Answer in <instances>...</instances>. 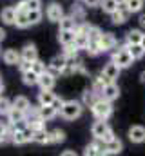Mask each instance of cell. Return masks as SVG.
Here are the masks:
<instances>
[{
  "label": "cell",
  "instance_id": "cell-1",
  "mask_svg": "<svg viewBox=\"0 0 145 156\" xmlns=\"http://www.w3.org/2000/svg\"><path fill=\"white\" fill-rule=\"evenodd\" d=\"M82 113H83V104L78 102V100H65L64 105L58 111V115L64 118V120H67V122H72V120L80 118Z\"/></svg>",
  "mask_w": 145,
  "mask_h": 156
},
{
  "label": "cell",
  "instance_id": "cell-2",
  "mask_svg": "<svg viewBox=\"0 0 145 156\" xmlns=\"http://www.w3.org/2000/svg\"><path fill=\"white\" fill-rule=\"evenodd\" d=\"M91 134L94 136V140H102L105 144L111 142L112 138H116L112 129H111V125L107 123V120H96L93 123V127H91Z\"/></svg>",
  "mask_w": 145,
  "mask_h": 156
},
{
  "label": "cell",
  "instance_id": "cell-3",
  "mask_svg": "<svg viewBox=\"0 0 145 156\" xmlns=\"http://www.w3.org/2000/svg\"><path fill=\"white\" fill-rule=\"evenodd\" d=\"M91 113L94 115L96 120H107V118L112 115V102L104 100L102 96L96 98V100L93 102V105H91Z\"/></svg>",
  "mask_w": 145,
  "mask_h": 156
},
{
  "label": "cell",
  "instance_id": "cell-4",
  "mask_svg": "<svg viewBox=\"0 0 145 156\" xmlns=\"http://www.w3.org/2000/svg\"><path fill=\"white\" fill-rule=\"evenodd\" d=\"M67 66H69V60H67L64 55H56V56H53V58L49 60V64H47V71H49L51 75L58 76V75H64V73H65Z\"/></svg>",
  "mask_w": 145,
  "mask_h": 156
},
{
  "label": "cell",
  "instance_id": "cell-5",
  "mask_svg": "<svg viewBox=\"0 0 145 156\" xmlns=\"http://www.w3.org/2000/svg\"><path fill=\"white\" fill-rule=\"evenodd\" d=\"M111 60H112V62H116V64L120 66V69L131 67V66H133V62H134V58H133V55L129 53L127 45H125V47H120L118 51H114V53H112V58H111Z\"/></svg>",
  "mask_w": 145,
  "mask_h": 156
},
{
  "label": "cell",
  "instance_id": "cell-6",
  "mask_svg": "<svg viewBox=\"0 0 145 156\" xmlns=\"http://www.w3.org/2000/svg\"><path fill=\"white\" fill-rule=\"evenodd\" d=\"M33 136H35V133H33L27 125H24V127H16V129H15V138H13V144H15V145H24V144H29V142H33Z\"/></svg>",
  "mask_w": 145,
  "mask_h": 156
},
{
  "label": "cell",
  "instance_id": "cell-7",
  "mask_svg": "<svg viewBox=\"0 0 145 156\" xmlns=\"http://www.w3.org/2000/svg\"><path fill=\"white\" fill-rule=\"evenodd\" d=\"M45 16H47V20L49 22H60L65 15H64V7L58 4V2H51V4H47V7H45Z\"/></svg>",
  "mask_w": 145,
  "mask_h": 156
},
{
  "label": "cell",
  "instance_id": "cell-8",
  "mask_svg": "<svg viewBox=\"0 0 145 156\" xmlns=\"http://www.w3.org/2000/svg\"><path fill=\"white\" fill-rule=\"evenodd\" d=\"M83 156H109L107 149H105V142L94 140L93 144H89L83 149Z\"/></svg>",
  "mask_w": 145,
  "mask_h": 156
},
{
  "label": "cell",
  "instance_id": "cell-9",
  "mask_svg": "<svg viewBox=\"0 0 145 156\" xmlns=\"http://www.w3.org/2000/svg\"><path fill=\"white\" fill-rule=\"evenodd\" d=\"M120 71H122L120 66H118L116 62L111 60V62H107V64L104 66V69H102V76L105 78L107 82H114L116 78L120 76Z\"/></svg>",
  "mask_w": 145,
  "mask_h": 156
},
{
  "label": "cell",
  "instance_id": "cell-10",
  "mask_svg": "<svg viewBox=\"0 0 145 156\" xmlns=\"http://www.w3.org/2000/svg\"><path fill=\"white\" fill-rule=\"evenodd\" d=\"M2 60H4V64H7V66H18V64L22 62V55H20V51L9 47V49H5V51L2 53Z\"/></svg>",
  "mask_w": 145,
  "mask_h": 156
},
{
  "label": "cell",
  "instance_id": "cell-11",
  "mask_svg": "<svg viewBox=\"0 0 145 156\" xmlns=\"http://www.w3.org/2000/svg\"><path fill=\"white\" fill-rule=\"evenodd\" d=\"M55 83H56V76H55V75H51L49 71H45L44 75H40V78H38L40 91H53Z\"/></svg>",
  "mask_w": 145,
  "mask_h": 156
},
{
  "label": "cell",
  "instance_id": "cell-12",
  "mask_svg": "<svg viewBox=\"0 0 145 156\" xmlns=\"http://www.w3.org/2000/svg\"><path fill=\"white\" fill-rule=\"evenodd\" d=\"M0 20H2V24H5V26H15V20H16V9H15V5L4 7V9L0 11Z\"/></svg>",
  "mask_w": 145,
  "mask_h": 156
},
{
  "label": "cell",
  "instance_id": "cell-13",
  "mask_svg": "<svg viewBox=\"0 0 145 156\" xmlns=\"http://www.w3.org/2000/svg\"><path fill=\"white\" fill-rule=\"evenodd\" d=\"M118 96H120V87L114 82H109L107 85L104 87V91H102V98L107 100V102H114Z\"/></svg>",
  "mask_w": 145,
  "mask_h": 156
},
{
  "label": "cell",
  "instance_id": "cell-14",
  "mask_svg": "<svg viewBox=\"0 0 145 156\" xmlns=\"http://www.w3.org/2000/svg\"><path fill=\"white\" fill-rule=\"evenodd\" d=\"M129 15H131V13H129V9L125 7V4H122V5H120L112 15H111V20H112V24H114V26H122V24L129 18Z\"/></svg>",
  "mask_w": 145,
  "mask_h": 156
},
{
  "label": "cell",
  "instance_id": "cell-15",
  "mask_svg": "<svg viewBox=\"0 0 145 156\" xmlns=\"http://www.w3.org/2000/svg\"><path fill=\"white\" fill-rule=\"evenodd\" d=\"M20 55H22V60H27V62L38 60V49H36L35 44H26L20 49Z\"/></svg>",
  "mask_w": 145,
  "mask_h": 156
},
{
  "label": "cell",
  "instance_id": "cell-16",
  "mask_svg": "<svg viewBox=\"0 0 145 156\" xmlns=\"http://www.w3.org/2000/svg\"><path fill=\"white\" fill-rule=\"evenodd\" d=\"M129 140L133 144H143L145 142V127H142V125H133L129 129Z\"/></svg>",
  "mask_w": 145,
  "mask_h": 156
},
{
  "label": "cell",
  "instance_id": "cell-17",
  "mask_svg": "<svg viewBox=\"0 0 145 156\" xmlns=\"http://www.w3.org/2000/svg\"><path fill=\"white\" fill-rule=\"evenodd\" d=\"M116 44H118V40H116V37H114L112 33H102V37H100V45H102V51H104V53L114 49Z\"/></svg>",
  "mask_w": 145,
  "mask_h": 156
},
{
  "label": "cell",
  "instance_id": "cell-18",
  "mask_svg": "<svg viewBox=\"0 0 145 156\" xmlns=\"http://www.w3.org/2000/svg\"><path fill=\"white\" fill-rule=\"evenodd\" d=\"M55 98H56V94L53 91H40L38 96H36V102H38L40 107H47V105H53Z\"/></svg>",
  "mask_w": 145,
  "mask_h": 156
},
{
  "label": "cell",
  "instance_id": "cell-19",
  "mask_svg": "<svg viewBox=\"0 0 145 156\" xmlns=\"http://www.w3.org/2000/svg\"><path fill=\"white\" fill-rule=\"evenodd\" d=\"M5 118H7V123H11V125H18V123H24V122H26V113L20 111V109H16V107H13Z\"/></svg>",
  "mask_w": 145,
  "mask_h": 156
},
{
  "label": "cell",
  "instance_id": "cell-20",
  "mask_svg": "<svg viewBox=\"0 0 145 156\" xmlns=\"http://www.w3.org/2000/svg\"><path fill=\"white\" fill-rule=\"evenodd\" d=\"M58 26H60V31H76V27H78L76 20L72 18L71 15H65V16L58 22Z\"/></svg>",
  "mask_w": 145,
  "mask_h": 156
},
{
  "label": "cell",
  "instance_id": "cell-21",
  "mask_svg": "<svg viewBox=\"0 0 145 156\" xmlns=\"http://www.w3.org/2000/svg\"><path fill=\"white\" fill-rule=\"evenodd\" d=\"M105 149H107L109 156H111V154H120V153L123 151V144H122V140H120V138H112L111 142L105 144Z\"/></svg>",
  "mask_w": 145,
  "mask_h": 156
},
{
  "label": "cell",
  "instance_id": "cell-22",
  "mask_svg": "<svg viewBox=\"0 0 145 156\" xmlns=\"http://www.w3.org/2000/svg\"><path fill=\"white\" fill-rule=\"evenodd\" d=\"M143 38V33L140 29H131L127 35H125V44L127 45H134V44H142Z\"/></svg>",
  "mask_w": 145,
  "mask_h": 156
},
{
  "label": "cell",
  "instance_id": "cell-23",
  "mask_svg": "<svg viewBox=\"0 0 145 156\" xmlns=\"http://www.w3.org/2000/svg\"><path fill=\"white\" fill-rule=\"evenodd\" d=\"M38 78H40V75H36L33 69H29V71L22 73V83L27 87H33V85H38Z\"/></svg>",
  "mask_w": 145,
  "mask_h": 156
},
{
  "label": "cell",
  "instance_id": "cell-24",
  "mask_svg": "<svg viewBox=\"0 0 145 156\" xmlns=\"http://www.w3.org/2000/svg\"><path fill=\"white\" fill-rule=\"evenodd\" d=\"M13 107H16V109H20V111H27L29 107H31V102H29V98L27 96H24V94H18V96H15V100H13Z\"/></svg>",
  "mask_w": 145,
  "mask_h": 156
},
{
  "label": "cell",
  "instance_id": "cell-25",
  "mask_svg": "<svg viewBox=\"0 0 145 156\" xmlns=\"http://www.w3.org/2000/svg\"><path fill=\"white\" fill-rule=\"evenodd\" d=\"M74 31H58V42L64 45V47H67V45H72L74 44Z\"/></svg>",
  "mask_w": 145,
  "mask_h": 156
},
{
  "label": "cell",
  "instance_id": "cell-26",
  "mask_svg": "<svg viewBox=\"0 0 145 156\" xmlns=\"http://www.w3.org/2000/svg\"><path fill=\"white\" fill-rule=\"evenodd\" d=\"M49 140H51V131H47V129H42V131H35V136H33V142L35 144H49Z\"/></svg>",
  "mask_w": 145,
  "mask_h": 156
},
{
  "label": "cell",
  "instance_id": "cell-27",
  "mask_svg": "<svg viewBox=\"0 0 145 156\" xmlns=\"http://www.w3.org/2000/svg\"><path fill=\"white\" fill-rule=\"evenodd\" d=\"M107 83H109V82H107L104 76H102V73H100L98 76L93 80V87H91V89H93V91H94L98 96H102V91H104V87H105Z\"/></svg>",
  "mask_w": 145,
  "mask_h": 156
},
{
  "label": "cell",
  "instance_id": "cell-28",
  "mask_svg": "<svg viewBox=\"0 0 145 156\" xmlns=\"http://www.w3.org/2000/svg\"><path fill=\"white\" fill-rule=\"evenodd\" d=\"M45 120L44 118H35V120H27V122H24V125H27L33 133L35 131H42V129H45Z\"/></svg>",
  "mask_w": 145,
  "mask_h": 156
},
{
  "label": "cell",
  "instance_id": "cell-29",
  "mask_svg": "<svg viewBox=\"0 0 145 156\" xmlns=\"http://www.w3.org/2000/svg\"><path fill=\"white\" fill-rule=\"evenodd\" d=\"M69 15H71L72 18L76 20V24H82V22L85 20V9H83L82 5H72Z\"/></svg>",
  "mask_w": 145,
  "mask_h": 156
},
{
  "label": "cell",
  "instance_id": "cell-30",
  "mask_svg": "<svg viewBox=\"0 0 145 156\" xmlns=\"http://www.w3.org/2000/svg\"><path fill=\"white\" fill-rule=\"evenodd\" d=\"M74 45H76V49L80 51V49H87V45H89V37L87 35H83V33H76L74 31Z\"/></svg>",
  "mask_w": 145,
  "mask_h": 156
},
{
  "label": "cell",
  "instance_id": "cell-31",
  "mask_svg": "<svg viewBox=\"0 0 145 156\" xmlns=\"http://www.w3.org/2000/svg\"><path fill=\"white\" fill-rule=\"evenodd\" d=\"M11 109H13V102L5 96H0V116H7Z\"/></svg>",
  "mask_w": 145,
  "mask_h": 156
},
{
  "label": "cell",
  "instance_id": "cell-32",
  "mask_svg": "<svg viewBox=\"0 0 145 156\" xmlns=\"http://www.w3.org/2000/svg\"><path fill=\"white\" fill-rule=\"evenodd\" d=\"M127 49H129V53L133 55V58L134 60H140L142 56L145 55V49L142 44H134V45H127Z\"/></svg>",
  "mask_w": 145,
  "mask_h": 156
},
{
  "label": "cell",
  "instance_id": "cell-33",
  "mask_svg": "<svg viewBox=\"0 0 145 156\" xmlns=\"http://www.w3.org/2000/svg\"><path fill=\"white\" fill-rule=\"evenodd\" d=\"M100 7L105 11V13H109V15H112L118 7H120V4L116 2V0H102V4H100Z\"/></svg>",
  "mask_w": 145,
  "mask_h": 156
},
{
  "label": "cell",
  "instance_id": "cell-34",
  "mask_svg": "<svg viewBox=\"0 0 145 156\" xmlns=\"http://www.w3.org/2000/svg\"><path fill=\"white\" fill-rule=\"evenodd\" d=\"M42 16H44L42 9H36V11H27V20H29V26H36V24H40V22H42Z\"/></svg>",
  "mask_w": 145,
  "mask_h": 156
},
{
  "label": "cell",
  "instance_id": "cell-35",
  "mask_svg": "<svg viewBox=\"0 0 145 156\" xmlns=\"http://www.w3.org/2000/svg\"><path fill=\"white\" fill-rule=\"evenodd\" d=\"M15 26L18 29H27L29 27V20H27V13H16V20Z\"/></svg>",
  "mask_w": 145,
  "mask_h": 156
},
{
  "label": "cell",
  "instance_id": "cell-36",
  "mask_svg": "<svg viewBox=\"0 0 145 156\" xmlns=\"http://www.w3.org/2000/svg\"><path fill=\"white\" fill-rule=\"evenodd\" d=\"M62 142H65V133L62 129H53L49 144H62Z\"/></svg>",
  "mask_w": 145,
  "mask_h": 156
},
{
  "label": "cell",
  "instance_id": "cell-37",
  "mask_svg": "<svg viewBox=\"0 0 145 156\" xmlns=\"http://www.w3.org/2000/svg\"><path fill=\"white\" fill-rule=\"evenodd\" d=\"M125 7L129 9V13H138L143 7V0H125Z\"/></svg>",
  "mask_w": 145,
  "mask_h": 156
},
{
  "label": "cell",
  "instance_id": "cell-38",
  "mask_svg": "<svg viewBox=\"0 0 145 156\" xmlns=\"http://www.w3.org/2000/svg\"><path fill=\"white\" fill-rule=\"evenodd\" d=\"M35 118H42V107L40 105H31L26 111V122L27 120H35Z\"/></svg>",
  "mask_w": 145,
  "mask_h": 156
},
{
  "label": "cell",
  "instance_id": "cell-39",
  "mask_svg": "<svg viewBox=\"0 0 145 156\" xmlns=\"http://www.w3.org/2000/svg\"><path fill=\"white\" fill-rule=\"evenodd\" d=\"M58 116V111L53 107V105H47V107H42V118L45 120V122H49V120H53V118Z\"/></svg>",
  "mask_w": 145,
  "mask_h": 156
},
{
  "label": "cell",
  "instance_id": "cell-40",
  "mask_svg": "<svg viewBox=\"0 0 145 156\" xmlns=\"http://www.w3.org/2000/svg\"><path fill=\"white\" fill-rule=\"evenodd\" d=\"M91 56H98V55H102L104 51H102V45H100V42H89V45H87V49H85Z\"/></svg>",
  "mask_w": 145,
  "mask_h": 156
},
{
  "label": "cell",
  "instance_id": "cell-41",
  "mask_svg": "<svg viewBox=\"0 0 145 156\" xmlns=\"http://www.w3.org/2000/svg\"><path fill=\"white\" fill-rule=\"evenodd\" d=\"M31 69L35 71L36 75H44V73L47 71V66H45V62H42V60L38 58V60H35V62H33V66H31Z\"/></svg>",
  "mask_w": 145,
  "mask_h": 156
},
{
  "label": "cell",
  "instance_id": "cell-42",
  "mask_svg": "<svg viewBox=\"0 0 145 156\" xmlns=\"http://www.w3.org/2000/svg\"><path fill=\"white\" fill-rule=\"evenodd\" d=\"M15 9H16V13H27V11H29V7H27V0H18L16 5H15Z\"/></svg>",
  "mask_w": 145,
  "mask_h": 156
},
{
  "label": "cell",
  "instance_id": "cell-43",
  "mask_svg": "<svg viewBox=\"0 0 145 156\" xmlns=\"http://www.w3.org/2000/svg\"><path fill=\"white\" fill-rule=\"evenodd\" d=\"M27 7H29V11L42 9V0H27Z\"/></svg>",
  "mask_w": 145,
  "mask_h": 156
},
{
  "label": "cell",
  "instance_id": "cell-44",
  "mask_svg": "<svg viewBox=\"0 0 145 156\" xmlns=\"http://www.w3.org/2000/svg\"><path fill=\"white\" fill-rule=\"evenodd\" d=\"M31 66H33V62L22 60V62L18 64V69H20V73H26V71H29V69H31Z\"/></svg>",
  "mask_w": 145,
  "mask_h": 156
},
{
  "label": "cell",
  "instance_id": "cell-45",
  "mask_svg": "<svg viewBox=\"0 0 145 156\" xmlns=\"http://www.w3.org/2000/svg\"><path fill=\"white\" fill-rule=\"evenodd\" d=\"M64 102H65L64 98H60V96H56V98H55V102H53V107H55L56 111H60V107L64 105Z\"/></svg>",
  "mask_w": 145,
  "mask_h": 156
},
{
  "label": "cell",
  "instance_id": "cell-46",
  "mask_svg": "<svg viewBox=\"0 0 145 156\" xmlns=\"http://www.w3.org/2000/svg\"><path fill=\"white\" fill-rule=\"evenodd\" d=\"M83 2H85V5H89V7H96V5L102 4V0H83Z\"/></svg>",
  "mask_w": 145,
  "mask_h": 156
},
{
  "label": "cell",
  "instance_id": "cell-47",
  "mask_svg": "<svg viewBox=\"0 0 145 156\" xmlns=\"http://www.w3.org/2000/svg\"><path fill=\"white\" fill-rule=\"evenodd\" d=\"M5 131H7V122H2V120H0V136H2Z\"/></svg>",
  "mask_w": 145,
  "mask_h": 156
},
{
  "label": "cell",
  "instance_id": "cell-48",
  "mask_svg": "<svg viewBox=\"0 0 145 156\" xmlns=\"http://www.w3.org/2000/svg\"><path fill=\"white\" fill-rule=\"evenodd\" d=\"M60 156H78V154H76L74 151H71V149H67V151H64Z\"/></svg>",
  "mask_w": 145,
  "mask_h": 156
},
{
  "label": "cell",
  "instance_id": "cell-49",
  "mask_svg": "<svg viewBox=\"0 0 145 156\" xmlns=\"http://www.w3.org/2000/svg\"><path fill=\"white\" fill-rule=\"evenodd\" d=\"M4 40H5V31H4V29L0 27V44H2Z\"/></svg>",
  "mask_w": 145,
  "mask_h": 156
},
{
  "label": "cell",
  "instance_id": "cell-50",
  "mask_svg": "<svg viewBox=\"0 0 145 156\" xmlns=\"http://www.w3.org/2000/svg\"><path fill=\"white\" fill-rule=\"evenodd\" d=\"M140 26H142V27H145V15H142V16H140Z\"/></svg>",
  "mask_w": 145,
  "mask_h": 156
},
{
  "label": "cell",
  "instance_id": "cell-51",
  "mask_svg": "<svg viewBox=\"0 0 145 156\" xmlns=\"http://www.w3.org/2000/svg\"><path fill=\"white\" fill-rule=\"evenodd\" d=\"M142 45H143V49H145V33H143V38H142Z\"/></svg>",
  "mask_w": 145,
  "mask_h": 156
},
{
  "label": "cell",
  "instance_id": "cell-52",
  "mask_svg": "<svg viewBox=\"0 0 145 156\" xmlns=\"http://www.w3.org/2000/svg\"><path fill=\"white\" fill-rule=\"evenodd\" d=\"M116 2H118L120 5H122V4H125V0H116Z\"/></svg>",
  "mask_w": 145,
  "mask_h": 156
},
{
  "label": "cell",
  "instance_id": "cell-53",
  "mask_svg": "<svg viewBox=\"0 0 145 156\" xmlns=\"http://www.w3.org/2000/svg\"><path fill=\"white\" fill-rule=\"evenodd\" d=\"M142 82H145V71L142 73Z\"/></svg>",
  "mask_w": 145,
  "mask_h": 156
},
{
  "label": "cell",
  "instance_id": "cell-54",
  "mask_svg": "<svg viewBox=\"0 0 145 156\" xmlns=\"http://www.w3.org/2000/svg\"><path fill=\"white\" fill-rule=\"evenodd\" d=\"M0 56H2V49H0Z\"/></svg>",
  "mask_w": 145,
  "mask_h": 156
},
{
  "label": "cell",
  "instance_id": "cell-55",
  "mask_svg": "<svg viewBox=\"0 0 145 156\" xmlns=\"http://www.w3.org/2000/svg\"><path fill=\"white\" fill-rule=\"evenodd\" d=\"M82 2H83V0H82Z\"/></svg>",
  "mask_w": 145,
  "mask_h": 156
},
{
  "label": "cell",
  "instance_id": "cell-56",
  "mask_svg": "<svg viewBox=\"0 0 145 156\" xmlns=\"http://www.w3.org/2000/svg\"><path fill=\"white\" fill-rule=\"evenodd\" d=\"M0 78H2V76H0Z\"/></svg>",
  "mask_w": 145,
  "mask_h": 156
}]
</instances>
